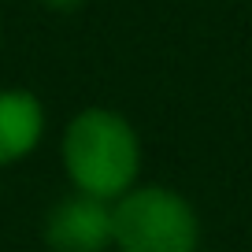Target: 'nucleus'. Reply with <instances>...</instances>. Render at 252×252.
<instances>
[{
    "instance_id": "nucleus-1",
    "label": "nucleus",
    "mask_w": 252,
    "mask_h": 252,
    "mask_svg": "<svg viewBox=\"0 0 252 252\" xmlns=\"http://www.w3.org/2000/svg\"><path fill=\"white\" fill-rule=\"evenodd\" d=\"M60 159L74 193L115 204L141 178V137L126 115L93 104L63 126Z\"/></svg>"
},
{
    "instance_id": "nucleus-2",
    "label": "nucleus",
    "mask_w": 252,
    "mask_h": 252,
    "mask_svg": "<svg viewBox=\"0 0 252 252\" xmlns=\"http://www.w3.org/2000/svg\"><path fill=\"white\" fill-rule=\"evenodd\" d=\"M111 249L119 252H197L200 215L171 186H134L111 204Z\"/></svg>"
},
{
    "instance_id": "nucleus-4",
    "label": "nucleus",
    "mask_w": 252,
    "mask_h": 252,
    "mask_svg": "<svg viewBox=\"0 0 252 252\" xmlns=\"http://www.w3.org/2000/svg\"><path fill=\"white\" fill-rule=\"evenodd\" d=\"M45 137V104L30 89H0V167L26 159Z\"/></svg>"
},
{
    "instance_id": "nucleus-3",
    "label": "nucleus",
    "mask_w": 252,
    "mask_h": 252,
    "mask_svg": "<svg viewBox=\"0 0 252 252\" xmlns=\"http://www.w3.org/2000/svg\"><path fill=\"white\" fill-rule=\"evenodd\" d=\"M48 252H108L111 249V204L71 193L56 200L41 226Z\"/></svg>"
},
{
    "instance_id": "nucleus-5",
    "label": "nucleus",
    "mask_w": 252,
    "mask_h": 252,
    "mask_svg": "<svg viewBox=\"0 0 252 252\" xmlns=\"http://www.w3.org/2000/svg\"><path fill=\"white\" fill-rule=\"evenodd\" d=\"M37 4L52 15H74V11L86 8V0H37Z\"/></svg>"
},
{
    "instance_id": "nucleus-6",
    "label": "nucleus",
    "mask_w": 252,
    "mask_h": 252,
    "mask_svg": "<svg viewBox=\"0 0 252 252\" xmlns=\"http://www.w3.org/2000/svg\"><path fill=\"white\" fill-rule=\"evenodd\" d=\"M0 41H4V19H0Z\"/></svg>"
}]
</instances>
